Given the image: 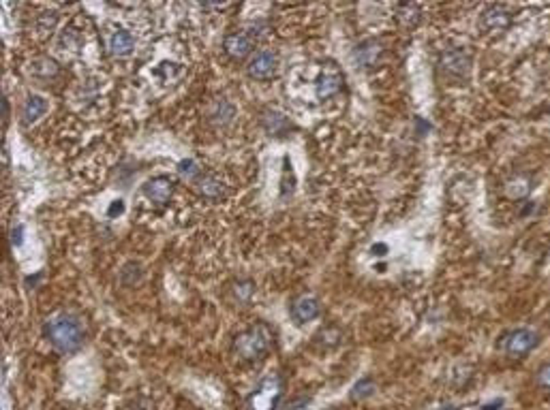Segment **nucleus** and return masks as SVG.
Segmentation results:
<instances>
[{
  "label": "nucleus",
  "instance_id": "1",
  "mask_svg": "<svg viewBox=\"0 0 550 410\" xmlns=\"http://www.w3.org/2000/svg\"><path fill=\"white\" fill-rule=\"evenodd\" d=\"M43 333L49 340V344L54 346L58 353L62 355H71L82 348L84 344V325L77 314L67 312V310H58L51 314L45 325H43Z\"/></svg>",
  "mask_w": 550,
  "mask_h": 410
},
{
  "label": "nucleus",
  "instance_id": "2",
  "mask_svg": "<svg viewBox=\"0 0 550 410\" xmlns=\"http://www.w3.org/2000/svg\"><path fill=\"white\" fill-rule=\"evenodd\" d=\"M272 344H274L272 329L265 323H255L253 327H248L246 331L234 337L232 353L240 361H257L263 355H268Z\"/></svg>",
  "mask_w": 550,
  "mask_h": 410
},
{
  "label": "nucleus",
  "instance_id": "3",
  "mask_svg": "<svg viewBox=\"0 0 550 410\" xmlns=\"http://www.w3.org/2000/svg\"><path fill=\"white\" fill-rule=\"evenodd\" d=\"M283 398V379L270 374L246 400V410H274Z\"/></svg>",
  "mask_w": 550,
  "mask_h": 410
},
{
  "label": "nucleus",
  "instance_id": "4",
  "mask_svg": "<svg viewBox=\"0 0 550 410\" xmlns=\"http://www.w3.org/2000/svg\"><path fill=\"white\" fill-rule=\"evenodd\" d=\"M540 344V333L529 329V327H518V329H512L505 337H503V350L507 357L512 359H521V357H527V355L538 348Z\"/></svg>",
  "mask_w": 550,
  "mask_h": 410
},
{
  "label": "nucleus",
  "instance_id": "5",
  "mask_svg": "<svg viewBox=\"0 0 550 410\" xmlns=\"http://www.w3.org/2000/svg\"><path fill=\"white\" fill-rule=\"evenodd\" d=\"M345 86V75L343 71L336 66L334 62L326 64L322 68V73L317 75V81H315V90H317V97L326 101V99H332L336 97Z\"/></svg>",
  "mask_w": 550,
  "mask_h": 410
},
{
  "label": "nucleus",
  "instance_id": "6",
  "mask_svg": "<svg viewBox=\"0 0 550 410\" xmlns=\"http://www.w3.org/2000/svg\"><path fill=\"white\" fill-rule=\"evenodd\" d=\"M276 68H278L276 53L272 49H261L251 58V62H248L246 73H248V77H253L257 81H265V79H272L276 75Z\"/></svg>",
  "mask_w": 550,
  "mask_h": 410
},
{
  "label": "nucleus",
  "instance_id": "7",
  "mask_svg": "<svg viewBox=\"0 0 550 410\" xmlns=\"http://www.w3.org/2000/svg\"><path fill=\"white\" fill-rule=\"evenodd\" d=\"M439 66L450 75L463 77L471 68V56L465 47H448L439 53Z\"/></svg>",
  "mask_w": 550,
  "mask_h": 410
},
{
  "label": "nucleus",
  "instance_id": "8",
  "mask_svg": "<svg viewBox=\"0 0 550 410\" xmlns=\"http://www.w3.org/2000/svg\"><path fill=\"white\" fill-rule=\"evenodd\" d=\"M512 24V13L503 5H490L480 15V28L488 34H499Z\"/></svg>",
  "mask_w": 550,
  "mask_h": 410
},
{
  "label": "nucleus",
  "instance_id": "9",
  "mask_svg": "<svg viewBox=\"0 0 550 410\" xmlns=\"http://www.w3.org/2000/svg\"><path fill=\"white\" fill-rule=\"evenodd\" d=\"M141 190H144V194L152 203L165 205L171 199V194H174V180L169 175H154V177H150V180L144 182Z\"/></svg>",
  "mask_w": 550,
  "mask_h": 410
},
{
  "label": "nucleus",
  "instance_id": "10",
  "mask_svg": "<svg viewBox=\"0 0 550 410\" xmlns=\"http://www.w3.org/2000/svg\"><path fill=\"white\" fill-rule=\"evenodd\" d=\"M253 37L248 34L246 30H238V32H229L227 37L223 39V49L229 58H234V60H242L246 58L248 53L253 51Z\"/></svg>",
  "mask_w": 550,
  "mask_h": 410
},
{
  "label": "nucleus",
  "instance_id": "11",
  "mask_svg": "<svg viewBox=\"0 0 550 410\" xmlns=\"http://www.w3.org/2000/svg\"><path fill=\"white\" fill-rule=\"evenodd\" d=\"M381 56H383V45L377 41V39H366L362 41L356 51H353V60H356V64L360 68H375L379 62H381Z\"/></svg>",
  "mask_w": 550,
  "mask_h": 410
},
{
  "label": "nucleus",
  "instance_id": "12",
  "mask_svg": "<svg viewBox=\"0 0 550 410\" xmlns=\"http://www.w3.org/2000/svg\"><path fill=\"white\" fill-rule=\"evenodd\" d=\"M319 312H322V306H319L317 297H313V295H302L291 304V318L298 325L311 323V320H315L319 316Z\"/></svg>",
  "mask_w": 550,
  "mask_h": 410
},
{
  "label": "nucleus",
  "instance_id": "13",
  "mask_svg": "<svg viewBox=\"0 0 550 410\" xmlns=\"http://www.w3.org/2000/svg\"><path fill=\"white\" fill-rule=\"evenodd\" d=\"M108 47L114 56H129V53L135 49V39L133 34L122 28V26H110L108 32Z\"/></svg>",
  "mask_w": 550,
  "mask_h": 410
},
{
  "label": "nucleus",
  "instance_id": "14",
  "mask_svg": "<svg viewBox=\"0 0 550 410\" xmlns=\"http://www.w3.org/2000/svg\"><path fill=\"white\" fill-rule=\"evenodd\" d=\"M206 116L210 120V124H215V127H227L229 122L234 120L236 116V105L229 101V99H215L206 110Z\"/></svg>",
  "mask_w": 550,
  "mask_h": 410
},
{
  "label": "nucleus",
  "instance_id": "15",
  "mask_svg": "<svg viewBox=\"0 0 550 410\" xmlns=\"http://www.w3.org/2000/svg\"><path fill=\"white\" fill-rule=\"evenodd\" d=\"M195 190H198V194H202L204 199H219L225 194V182L217 175L206 173L195 180Z\"/></svg>",
  "mask_w": 550,
  "mask_h": 410
},
{
  "label": "nucleus",
  "instance_id": "16",
  "mask_svg": "<svg viewBox=\"0 0 550 410\" xmlns=\"http://www.w3.org/2000/svg\"><path fill=\"white\" fill-rule=\"evenodd\" d=\"M45 114H47V101L39 94H30L24 103V110H22V120H24L26 127L41 120Z\"/></svg>",
  "mask_w": 550,
  "mask_h": 410
},
{
  "label": "nucleus",
  "instance_id": "17",
  "mask_svg": "<svg viewBox=\"0 0 550 410\" xmlns=\"http://www.w3.org/2000/svg\"><path fill=\"white\" fill-rule=\"evenodd\" d=\"M60 73V64L51 58H37L32 64H30V75L34 79H41V81H51L54 77H58Z\"/></svg>",
  "mask_w": 550,
  "mask_h": 410
},
{
  "label": "nucleus",
  "instance_id": "18",
  "mask_svg": "<svg viewBox=\"0 0 550 410\" xmlns=\"http://www.w3.org/2000/svg\"><path fill=\"white\" fill-rule=\"evenodd\" d=\"M263 129L268 131L270 135H276V137H283L291 131V122L283 116L280 112H274V110H268L263 114Z\"/></svg>",
  "mask_w": 550,
  "mask_h": 410
},
{
  "label": "nucleus",
  "instance_id": "19",
  "mask_svg": "<svg viewBox=\"0 0 550 410\" xmlns=\"http://www.w3.org/2000/svg\"><path fill=\"white\" fill-rule=\"evenodd\" d=\"M255 295V284L251 280H236L232 284V297L238 301L240 306H246Z\"/></svg>",
  "mask_w": 550,
  "mask_h": 410
},
{
  "label": "nucleus",
  "instance_id": "20",
  "mask_svg": "<svg viewBox=\"0 0 550 410\" xmlns=\"http://www.w3.org/2000/svg\"><path fill=\"white\" fill-rule=\"evenodd\" d=\"M56 24H58V15L47 11V13H43V15L37 17V22H34V28H37V34H39L41 39H47L49 34L54 32Z\"/></svg>",
  "mask_w": 550,
  "mask_h": 410
},
{
  "label": "nucleus",
  "instance_id": "21",
  "mask_svg": "<svg viewBox=\"0 0 550 410\" xmlns=\"http://www.w3.org/2000/svg\"><path fill=\"white\" fill-rule=\"evenodd\" d=\"M396 13H398V20L407 26H416L422 20V9L418 5H400Z\"/></svg>",
  "mask_w": 550,
  "mask_h": 410
},
{
  "label": "nucleus",
  "instance_id": "22",
  "mask_svg": "<svg viewBox=\"0 0 550 410\" xmlns=\"http://www.w3.org/2000/svg\"><path fill=\"white\" fill-rule=\"evenodd\" d=\"M375 389H377L375 381L366 376V379H362V381H358L356 385H353V389H351V398H353V400H364V398H368V396L375 394Z\"/></svg>",
  "mask_w": 550,
  "mask_h": 410
},
{
  "label": "nucleus",
  "instance_id": "23",
  "mask_svg": "<svg viewBox=\"0 0 550 410\" xmlns=\"http://www.w3.org/2000/svg\"><path fill=\"white\" fill-rule=\"evenodd\" d=\"M178 171L182 177H189V180H198V177L202 175V169L198 165V160H193V158H184L178 163Z\"/></svg>",
  "mask_w": 550,
  "mask_h": 410
},
{
  "label": "nucleus",
  "instance_id": "24",
  "mask_svg": "<svg viewBox=\"0 0 550 410\" xmlns=\"http://www.w3.org/2000/svg\"><path fill=\"white\" fill-rule=\"evenodd\" d=\"M536 383H538L542 389L550 391V363H546V366H542V368L538 370V374H536Z\"/></svg>",
  "mask_w": 550,
  "mask_h": 410
},
{
  "label": "nucleus",
  "instance_id": "25",
  "mask_svg": "<svg viewBox=\"0 0 550 410\" xmlns=\"http://www.w3.org/2000/svg\"><path fill=\"white\" fill-rule=\"evenodd\" d=\"M294 186H296V177L291 175V171H289V160L285 158V180H283V194L289 192Z\"/></svg>",
  "mask_w": 550,
  "mask_h": 410
},
{
  "label": "nucleus",
  "instance_id": "26",
  "mask_svg": "<svg viewBox=\"0 0 550 410\" xmlns=\"http://www.w3.org/2000/svg\"><path fill=\"white\" fill-rule=\"evenodd\" d=\"M503 404H505L503 400H492L490 404H486V406H482L480 410H501V408H503Z\"/></svg>",
  "mask_w": 550,
  "mask_h": 410
},
{
  "label": "nucleus",
  "instance_id": "27",
  "mask_svg": "<svg viewBox=\"0 0 550 410\" xmlns=\"http://www.w3.org/2000/svg\"><path fill=\"white\" fill-rule=\"evenodd\" d=\"M112 205H114V207H110V214H112V216H116L118 212H124V203H122V201H114Z\"/></svg>",
  "mask_w": 550,
  "mask_h": 410
},
{
  "label": "nucleus",
  "instance_id": "28",
  "mask_svg": "<svg viewBox=\"0 0 550 410\" xmlns=\"http://www.w3.org/2000/svg\"><path fill=\"white\" fill-rule=\"evenodd\" d=\"M385 251H387V246H385V244H381V246L375 244V246H372V253H385Z\"/></svg>",
  "mask_w": 550,
  "mask_h": 410
}]
</instances>
